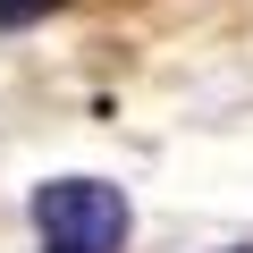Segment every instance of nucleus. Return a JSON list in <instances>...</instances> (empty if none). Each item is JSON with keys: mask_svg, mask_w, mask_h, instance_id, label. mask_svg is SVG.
<instances>
[{"mask_svg": "<svg viewBox=\"0 0 253 253\" xmlns=\"http://www.w3.org/2000/svg\"><path fill=\"white\" fill-rule=\"evenodd\" d=\"M34 228L51 253H118L126 245V194L110 177H51V186H34Z\"/></svg>", "mask_w": 253, "mask_h": 253, "instance_id": "obj_1", "label": "nucleus"}, {"mask_svg": "<svg viewBox=\"0 0 253 253\" xmlns=\"http://www.w3.org/2000/svg\"><path fill=\"white\" fill-rule=\"evenodd\" d=\"M59 9H68V0H0V26H42Z\"/></svg>", "mask_w": 253, "mask_h": 253, "instance_id": "obj_2", "label": "nucleus"}, {"mask_svg": "<svg viewBox=\"0 0 253 253\" xmlns=\"http://www.w3.org/2000/svg\"><path fill=\"white\" fill-rule=\"evenodd\" d=\"M236 253H253V245H236Z\"/></svg>", "mask_w": 253, "mask_h": 253, "instance_id": "obj_3", "label": "nucleus"}]
</instances>
